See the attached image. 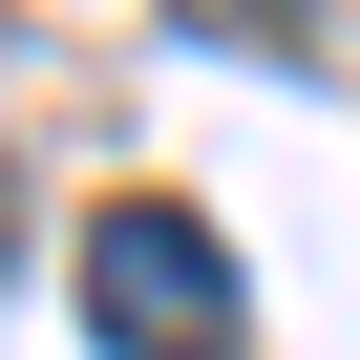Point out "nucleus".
<instances>
[{
  "label": "nucleus",
  "instance_id": "2",
  "mask_svg": "<svg viewBox=\"0 0 360 360\" xmlns=\"http://www.w3.org/2000/svg\"><path fill=\"white\" fill-rule=\"evenodd\" d=\"M169 22H191V43H276V64H297V43H318V0H169Z\"/></svg>",
  "mask_w": 360,
  "mask_h": 360
},
{
  "label": "nucleus",
  "instance_id": "1",
  "mask_svg": "<svg viewBox=\"0 0 360 360\" xmlns=\"http://www.w3.org/2000/svg\"><path fill=\"white\" fill-rule=\"evenodd\" d=\"M85 339H106V360H233V339H255L233 233L169 212V191H106V212H85Z\"/></svg>",
  "mask_w": 360,
  "mask_h": 360
}]
</instances>
